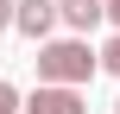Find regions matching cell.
<instances>
[{"instance_id": "cell-1", "label": "cell", "mask_w": 120, "mask_h": 114, "mask_svg": "<svg viewBox=\"0 0 120 114\" xmlns=\"http://www.w3.org/2000/svg\"><path fill=\"white\" fill-rule=\"evenodd\" d=\"M32 63H38V83H76V89H89L95 70H101V51L82 32H70V38H44Z\"/></svg>"}, {"instance_id": "cell-2", "label": "cell", "mask_w": 120, "mask_h": 114, "mask_svg": "<svg viewBox=\"0 0 120 114\" xmlns=\"http://www.w3.org/2000/svg\"><path fill=\"white\" fill-rule=\"evenodd\" d=\"M25 114H89V102L76 83H38L25 95Z\"/></svg>"}, {"instance_id": "cell-3", "label": "cell", "mask_w": 120, "mask_h": 114, "mask_svg": "<svg viewBox=\"0 0 120 114\" xmlns=\"http://www.w3.org/2000/svg\"><path fill=\"white\" fill-rule=\"evenodd\" d=\"M51 25H63V6H57V0H19V19H13V32H19V38L44 44V38H51Z\"/></svg>"}, {"instance_id": "cell-4", "label": "cell", "mask_w": 120, "mask_h": 114, "mask_svg": "<svg viewBox=\"0 0 120 114\" xmlns=\"http://www.w3.org/2000/svg\"><path fill=\"white\" fill-rule=\"evenodd\" d=\"M57 6H63V25H70V32H82V38L108 19V0H57Z\"/></svg>"}, {"instance_id": "cell-5", "label": "cell", "mask_w": 120, "mask_h": 114, "mask_svg": "<svg viewBox=\"0 0 120 114\" xmlns=\"http://www.w3.org/2000/svg\"><path fill=\"white\" fill-rule=\"evenodd\" d=\"M0 114H25V95H19L13 83H0Z\"/></svg>"}, {"instance_id": "cell-6", "label": "cell", "mask_w": 120, "mask_h": 114, "mask_svg": "<svg viewBox=\"0 0 120 114\" xmlns=\"http://www.w3.org/2000/svg\"><path fill=\"white\" fill-rule=\"evenodd\" d=\"M101 70H108V76H120V32L101 44Z\"/></svg>"}, {"instance_id": "cell-7", "label": "cell", "mask_w": 120, "mask_h": 114, "mask_svg": "<svg viewBox=\"0 0 120 114\" xmlns=\"http://www.w3.org/2000/svg\"><path fill=\"white\" fill-rule=\"evenodd\" d=\"M13 19H19V0H0V32H13Z\"/></svg>"}, {"instance_id": "cell-8", "label": "cell", "mask_w": 120, "mask_h": 114, "mask_svg": "<svg viewBox=\"0 0 120 114\" xmlns=\"http://www.w3.org/2000/svg\"><path fill=\"white\" fill-rule=\"evenodd\" d=\"M108 25H114V32H120V0H108Z\"/></svg>"}, {"instance_id": "cell-9", "label": "cell", "mask_w": 120, "mask_h": 114, "mask_svg": "<svg viewBox=\"0 0 120 114\" xmlns=\"http://www.w3.org/2000/svg\"><path fill=\"white\" fill-rule=\"evenodd\" d=\"M114 114H120V102H114Z\"/></svg>"}]
</instances>
